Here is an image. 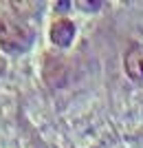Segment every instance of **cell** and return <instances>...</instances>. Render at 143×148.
Wrapping results in <instances>:
<instances>
[{"label":"cell","instance_id":"6da1fadb","mask_svg":"<svg viewBox=\"0 0 143 148\" xmlns=\"http://www.w3.org/2000/svg\"><path fill=\"white\" fill-rule=\"evenodd\" d=\"M33 44V31L18 20H0V49L7 53H24Z\"/></svg>","mask_w":143,"mask_h":148},{"label":"cell","instance_id":"7a4b0ae2","mask_svg":"<svg viewBox=\"0 0 143 148\" xmlns=\"http://www.w3.org/2000/svg\"><path fill=\"white\" fill-rule=\"evenodd\" d=\"M73 38H75V25L70 20L62 18V20H55V22L51 25V42L55 44V47L66 49V47L73 42Z\"/></svg>","mask_w":143,"mask_h":148},{"label":"cell","instance_id":"3957f363","mask_svg":"<svg viewBox=\"0 0 143 148\" xmlns=\"http://www.w3.org/2000/svg\"><path fill=\"white\" fill-rule=\"evenodd\" d=\"M123 66H125V73L130 75L134 82L143 80V47L132 44L123 58Z\"/></svg>","mask_w":143,"mask_h":148},{"label":"cell","instance_id":"277c9868","mask_svg":"<svg viewBox=\"0 0 143 148\" xmlns=\"http://www.w3.org/2000/svg\"><path fill=\"white\" fill-rule=\"evenodd\" d=\"M77 7H79L81 11H93V9H99V2H95V5H90V2H77Z\"/></svg>","mask_w":143,"mask_h":148}]
</instances>
